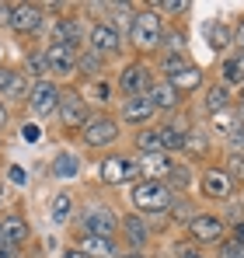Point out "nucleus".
Instances as JSON below:
<instances>
[{
    "label": "nucleus",
    "instance_id": "7c9ffc66",
    "mask_svg": "<svg viewBox=\"0 0 244 258\" xmlns=\"http://www.w3.org/2000/svg\"><path fill=\"white\" fill-rule=\"evenodd\" d=\"M77 67H81L84 74H101V56L98 52H87V56L77 59Z\"/></svg>",
    "mask_w": 244,
    "mask_h": 258
},
{
    "label": "nucleus",
    "instance_id": "2f4dec72",
    "mask_svg": "<svg viewBox=\"0 0 244 258\" xmlns=\"http://www.w3.org/2000/svg\"><path fill=\"white\" fill-rule=\"evenodd\" d=\"M213 129H216V133H230V129H234V112H227V108L216 112V115H213Z\"/></svg>",
    "mask_w": 244,
    "mask_h": 258
},
{
    "label": "nucleus",
    "instance_id": "de8ad7c7",
    "mask_svg": "<svg viewBox=\"0 0 244 258\" xmlns=\"http://www.w3.org/2000/svg\"><path fill=\"white\" fill-rule=\"evenodd\" d=\"M178 258H203V255H192V251H185V255H178Z\"/></svg>",
    "mask_w": 244,
    "mask_h": 258
},
{
    "label": "nucleus",
    "instance_id": "1a4fd4ad",
    "mask_svg": "<svg viewBox=\"0 0 244 258\" xmlns=\"http://www.w3.org/2000/svg\"><path fill=\"white\" fill-rule=\"evenodd\" d=\"M7 25H11L14 32H39L42 7H35V4H14L11 14H7Z\"/></svg>",
    "mask_w": 244,
    "mask_h": 258
},
{
    "label": "nucleus",
    "instance_id": "393cba45",
    "mask_svg": "<svg viewBox=\"0 0 244 258\" xmlns=\"http://www.w3.org/2000/svg\"><path fill=\"white\" fill-rule=\"evenodd\" d=\"M70 206H74V199H70L67 192H59V196L52 199V220H56V223H67V216H70Z\"/></svg>",
    "mask_w": 244,
    "mask_h": 258
},
{
    "label": "nucleus",
    "instance_id": "6ab92c4d",
    "mask_svg": "<svg viewBox=\"0 0 244 258\" xmlns=\"http://www.w3.org/2000/svg\"><path fill=\"white\" fill-rule=\"evenodd\" d=\"M147 98H150V105H154V108H174V105H178V91L167 84V81H157V84H150Z\"/></svg>",
    "mask_w": 244,
    "mask_h": 258
},
{
    "label": "nucleus",
    "instance_id": "49530a36",
    "mask_svg": "<svg viewBox=\"0 0 244 258\" xmlns=\"http://www.w3.org/2000/svg\"><path fill=\"white\" fill-rule=\"evenodd\" d=\"M4 199H7V192H4V185H0V206H4Z\"/></svg>",
    "mask_w": 244,
    "mask_h": 258
},
{
    "label": "nucleus",
    "instance_id": "9d476101",
    "mask_svg": "<svg viewBox=\"0 0 244 258\" xmlns=\"http://www.w3.org/2000/svg\"><path fill=\"white\" fill-rule=\"evenodd\" d=\"M87 42H91V52H98V56H112V52H119V49H122V35L112 28V25H94Z\"/></svg>",
    "mask_w": 244,
    "mask_h": 258
},
{
    "label": "nucleus",
    "instance_id": "e433bc0d",
    "mask_svg": "<svg viewBox=\"0 0 244 258\" xmlns=\"http://www.w3.org/2000/svg\"><path fill=\"white\" fill-rule=\"evenodd\" d=\"M157 11H185V4H181V0H167V4H161Z\"/></svg>",
    "mask_w": 244,
    "mask_h": 258
},
{
    "label": "nucleus",
    "instance_id": "bb28decb",
    "mask_svg": "<svg viewBox=\"0 0 244 258\" xmlns=\"http://www.w3.org/2000/svg\"><path fill=\"white\" fill-rule=\"evenodd\" d=\"M77 168H81V164H77L74 154H59V157H56V174H59V178H74Z\"/></svg>",
    "mask_w": 244,
    "mask_h": 258
},
{
    "label": "nucleus",
    "instance_id": "412c9836",
    "mask_svg": "<svg viewBox=\"0 0 244 258\" xmlns=\"http://www.w3.org/2000/svg\"><path fill=\"white\" fill-rule=\"evenodd\" d=\"M122 230H126V237H129V244H133V248L147 244V237H150V230H147V223H143L140 216H126Z\"/></svg>",
    "mask_w": 244,
    "mask_h": 258
},
{
    "label": "nucleus",
    "instance_id": "9b49d317",
    "mask_svg": "<svg viewBox=\"0 0 244 258\" xmlns=\"http://www.w3.org/2000/svg\"><path fill=\"white\" fill-rule=\"evenodd\" d=\"M59 119L63 126H84L87 122V105L77 94H59Z\"/></svg>",
    "mask_w": 244,
    "mask_h": 258
},
{
    "label": "nucleus",
    "instance_id": "72a5a7b5",
    "mask_svg": "<svg viewBox=\"0 0 244 258\" xmlns=\"http://www.w3.org/2000/svg\"><path fill=\"white\" fill-rule=\"evenodd\" d=\"M42 70H45V56H42V52H32V56H28V74L39 77Z\"/></svg>",
    "mask_w": 244,
    "mask_h": 258
},
{
    "label": "nucleus",
    "instance_id": "473e14b6",
    "mask_svg": "<svg viewBox=\"0 0 244 258\" xmlns=\"http://www.w3.org/2000/svg\"><path fill=\"white\" fill-rule=\"evenodd\" d=\"M220 258H244V248L237 241H220Z\"/></svg>",
    "mask_w": 244,
    "mask_h": 258
},
{
    "label": "nucleus",
    "instance_id": "423d86ee",
    "mask_svg": "<svg viewBox=\"0 0 244 258\" xmlns=\"http://www.w3.org/2000/svg\"><path fill=\"white\" fill-rule=\"evenodd\" d=\"M42 56H45V70H52L56 77H70V74L77 70V52L67 49V45L49 42L45 49H42Z\"/></svg>",
    "mask_w": 244,
    "mask_h": 258
},
{
    "label": "nucleus",
    "instance_id": "f8f14e48",
    "mask_svg": "<svg viewBox=\"0 0 244 258\" xmlns=\"http://www.w3.org/2000/svg\"><path fill=\"white\" fill-rule=\"evenodd\" d=\"M203 192L209 199H227L230 192H234V181H230V174L220 171V168H209L203 174Z\"/></svg>",
    "mask_w": 244,
    "mask_h": 258
},
{
    "label": "nucleus",
    "instance_id": "4c0bfd02",
    "mask_svg": "<svg viewBox=\"0 0 244 258\" xmlns=\"http://www.w3.org/2000/svg\"><path fill=\"white\" fill-rule=\"evenodd\" d=\"M11 181H14V185H25V171H21V168H11Z\"/></svg>",
    "mask_w": 244,
    "mask_h": 258
},
{
    "label": "nucleus",
    "instance_id": "37998d69",
    "mask_svg": "<svg viewBox=\"0 0 244 258\" xmlns=\"http://www.w3.org/2000/svg\"><path fill=\"white\" fill-rule=\"evenodd\" d=\"M7 122V108H4V101H0V126Z\"/></svg>",
    "mask_w": 244,
    "mask_h": 258
},
{
    "label": "nucleus",
    "instance_id": "a878e982",
    "mask_svg": "<svg viewBox=\"0 0 244 258\" xmlns=\"http://www.w3.org/2000/svg\"><path fill=\"white\" fill-rule=\"evenodd\" d=\"M136 143H140V150H143V154H164V150H161V136H157V129H147V133H140V140H136Z\"/></svg>",
    "mask_w": 244,
    "mask_h": 258
},
{
    "label": "nucleus",
    "instance_id": "c85d7f7f",
    "mask_svg": "<svg viewBox=\"0 0 244 258\" xmlns=\"http://www.w3.org/2000/svg\"><path fill=\"white\" fill-rule=\"evenodd\" d=\"M206 108H209L213 115H216V112H223V108H227V91H223V87H213V91H209V98H206Z\"/></svg>",
    "mask_w": 244,
    "mask_h": 258
},
{
    "label": "nucleus",
    "instance_id": "b1692460",
    "mask_svg": "<svg viewBox=\"0 0 244 258\" xmlns=\"http://www.w3.org/2000/svg\"><path fill=\"white\" fill-rule=\"evenodd\" d=\"M28 91H32L28 77L14 70V77H11V84H7V91H4V98H28Z\"/></svg>",
    "mask_w": 244,
    "mask_h": 258
},
{
    "label": "nucleus",
    "instance_id": "7ed1b4c3",
    "mask_svg": "<svg viewBox=\"0 0 244 258\" xmlns=\"http://www.w3.org/2000/svg\"><path fill=\"white\" fill-rule=\"evenodd\" d=\"M133 203H136V210L161 213V210H167V203H171V192L164 188L161 181H140L133 188Z\"/></svg>",
    "mask_w": 244,
    "mask_h": 258
},
{
    "label": "nucleus",
    "instance_id": "f704fd0d",
    "mask_svg": "<svg viewBox=\"0 0 244 258\" xmlns=\"http://www.w3.org/2000/svg\"><path fill=\"white\" fill-rule=\"evenodd\" d=\"M167 178H171V185H178V188H181V185H189V171H181V168H171Z\"/></svg>",
    "mask_w": 244,
    "mask_h": 258
},
{
    "label": "nucleus",
    "instance_id": "c756f323",
    "mask_svg": "<svg viewBox=\"0 0 244 258\" xmlns=\"http://www.w3.org/2000/svg\"><path fill=\"white\" fill-rule=\"evenodd\" d=\"M185 154H206V136L203 133H185Z\"/></svg>",
    "mask_w": 244,
    "mask_h": 258
},
{
    "label": "nucleus",
    "instance_id": "f257e3e1",
    "mask_svg": "<svg viewBox=\"0 0 244 258\" xmlns=\"http://www.w3.org/2000/svg\"><path fill=\"white\" fill-rule=\"evenodd\" d=\"M98 178H101L105 185H122V181H129V178H140V161H129V157H122V154H112V157L101 161Z\"/></svg>",
    "mask_w": 244,
    "mask_h": 258
},
{
    "label": "nucleus",
    "instance_id": "f3484780",
    "mask_svg": "<svg viewBox=\"0 0 244 258\" xmlns=\"http://www.w3.org/2000/svg\"><path fill=\"white\" fill-rule=\"evenodd\" d=\"M52 42H56V45H67V49H74V52H77V45H81V25H77L74 18H63V21L56 25V32H52Z\"/></svg>",
    "mask_w": 244,
    "mask_h": 258
},
{
    "label": "nucleus",
    "instance_id": "c9c22d12",
    "mask_svg": "<svg viewBox=\"0 0 244 258\" xmlns=\"http://www.w3.org/2000/svg\"><path fill=\"white\" fill-rule=\"evenodd\" d=\"M11 77H14V70H4V67H0V94L7 91V84H11Z\"/></svg>",
    "mask_w": 244,
    "mask_h": 258
},
{
    "label": "nucleus",
    "instance_id": "a211bd4d",
    "mask_svg": "<svg viewBox=\"0 0 244 258\" xmlns=\"http://www.w3.org/2000/svg\"><path fill=\"white\" fill-rule=\"evenodd\" d=\"M81 251L87 258H112V255H115V244H112V237L87 234V237H81Z\"/></svg>",
    "mask_w": 244,
    "mask_h": 258
},
{
    "label": "nucleus",
    "instance_id": "58836bf2",
    "mask_svg": "<svg viewBox=\"0 0 244 258\" xmlns=\"http://www.w3.org/2000/svg\"><path fill=\"white\" fill-rule=\"evenodd\" d=\"M63 258H87V255H84L81 248H67V251H63Z\"/></svg>",
    "mask_w": 244,
    "mask_h": 258
},
{
    "label": "nucleus",
    "instance_id": "dca6fc26",
    "mask_svg": "<svg viewBox=\"0 0 244 258\" xmlns=\"http://www.w3.org/2000/svg\"><path fill=\"white\" fill-rule=\"evenodd\" d=\"M171 171V161H167V154H143V161H140V174H143V181H157V178H167Z\"/></svg>",
    "mask_w": 244,
    "mask_h": 258
},
{
    "label": "nucleus",
    "instance_id": "6e6552de",
    "mask_svg": "<svg viewBox=\"0 0 244 258\" xmlns=\"http://www.w3.org/2000/svg\"><path fill=\"white\" fill-rule=\"evenodd\" d=\"M154 84V77H150V70L143 67V63H133V67H126L119 77V87L126 91V98H136V94H147Z\"/></svg>",
    "mask_w": 244,
    "mask_h": 258
},
{
    "label": "nucleus",
    "instance_id": "09e8293b",
    "mask_svg": "<svg viewBox=\"0 0 244 258\" xmlns=\"http://www.w3.org/2000/svg\"><path fill=\"white\" fill-rule=\"evenodd\" d=\"M241 98H244V91H241Z\"/></svg>",
    "mask_w": 244,
    "mask_h": 258
},
{
    "label": "nucleus",
    "instance_id": "a19ab883",
    "mask_svg": "<svg viewBox=\"0 0 244 258\" xmlns=\"http://www.w3.org/2000/svg\"><path fill=\"white\" fill-rule=\"evenodd\" d=\"M234 241H237V244L244 248V227H241V223H237V230H234Z\"/></svg>",
    "mask_w": 244,
    "mask_h": 258
},
{
    "label": "nucleus",
    "instance_id": "4be33fe9",
    "mask_svg": "<svg viewBox=\"0 0 244 258\" xmlns=\"http://www.w3.org/2000/svg\"><path fill=\"white\" fill-rule=\"evenodd\" d=\"M206 42H209V49H227L230 45V28L227 25H220V21H209L206 25Z\"/></svg>",
    "mask_w": 244,
    "mask_h": 258
},
{
    "label": "nucleus",
    "instance_id": "a18cd8bd",
    "mask_svg": "<svg viewBox=\"0 0 244 258\" xmlns=\"http://www.w3.org/2000/svg\"><path fill=\"white\" fill-rule=\"evenodd\" d=\"M122 258H143V255L140 251H129V255H122Z\"/></svg>",
    "mask_w": 244,
    "mask_h": 258
},
{
    "label": "nucleus",
    "instance_id": "2eb2a0df",
    "mask_svg": "<svg viewBox=\"0 0 244 258\" xmlns=\"http://www.w3.org/2000/svg\"><path fill=\"white\" fill-rule=\"evenodd\" d=\"M84 227H87V234H98V237H112L119 223H115V216H112L108 210H105V206H101V210H91V213L84 216Z\"/></svg>",
    "mask_w": 244,
    "mask_h": 258
},
{
    "label": "nucleus",
    "instance_id": "cd10ccee",
    "mask_svg": "<svg viewBox=\"0 0 244 258\" xmlns=\"http://www.w3.org/2000/svg\"><path fill=\"white\" fill-rule=\"evenodd\" d=\"M223 77H227V81H241L244 77V56H230V59L223 63Z\"/></svg>",
    "mask_w": 244,
    "mask_h": 258
},
{
    "label": "nucleus",
    "instance_id": "4468645a",
    "mask_svg": "<svg viewBox=\"0 0 244 258\" xmlns=\"http://www.w3.org/2000/svg\"><path fill=\"white\" fill-rule=\"evenodd\" d=\"M0 241H4L7 248H21V244L28 241V223H25L21 216H7V220L0 223Z\"/></svg>",
    "mask_w": 244,
    "mask_h": 258
},
{
    "label": "nucleus",
    "instance_id": "f03ea898",
    "mask_svg": "<svg viewBox=\"0 0 244 258\" xmlns=\"http://www.w3.org/2000/svg\"><path fill=\"white\" fill-rule=\"evenodd\" d=\"M129 32H133V45H140V49H154V45L161 42V14H157V11H143V14H136Z\"/></svg>",
    "mask_w": 244,
    "mask_h": 258
},
{
    "label": "nucleus",
    "instance_id": "79ce46f5",
    "mask_svg": "<svg viewBox=\"0 0 244 258\" xmlns=\"http://www.w3.org/2000/svg\"><path fill=\"white\" fill-rule=\"evenodd\" d=\"M234 39H237V45H241V52H244V21H241V28H237V35H234Z\"/></svg>",
    "mask_w": 244,
    "mask_h": 258
},
{
    "label": "nucleus",
    "instance_id": "c03bdc74",
    "mask_svg": "<svg viewBox=\"0 0 244 258\" xmlns=\"http://www.w3.org/2000/svg\"><path fill=\"white\" fill-rule=\"evenodd\" d=\"M237 122L244 126V101H241V112H237Z\"/></svg>",
    "mask_w": 244,
    "mask_h": 258
},
{
    "label": "nucleus",
    "instance_id": "ea45409f",
    "mask_svg": "<svg viewBox=\"0 0 244 258\" xmlns=\"http://www.w3.org/2000/svg\"><path fill=\"white\" fill-rule=\"evenodd\" d=\"M0 258H14V248H7L4 241H0Z\"/></svg>",
    "mask_w": 244,
    "mask_h": 258
},
{
    "label": "nucleus",
    "instance_id": "5701e85b",
    "mask_svg": "<svg viewBox=\"0 0 244 258\" xmlns=\"http://www.w3.org/2000/svg\"><path fill=\"white\" fill-rule=\"evenodd\" d=\"M157 136H161V150H181L185 147V129H178V126L157 129Z\"/></svg>",
    "mask_w": 244,
    "mask_h": 258
},
{
    "label": "nucleus",
    "instance_id": "20e7f679",
    "mask_svg": "<svg viewBox=\"0 0 244 258\" xmlns=\"http://www.w3.org/2000/svg\"><path fill=\"white\" fill-rule=\"evenodd\" d=\"M28 105L35 108V115H52L56 108H59V87L52 84V81H35L32 91H28Z\"/></svg>",
    "mask_w": 244,
    "mask_h": 258
},
{
    "label": "nucleus",
    "instance_id": "0eeeda50",
    "mask_svg": "<svg viewBox=\"0 0 244 258\" xmlns=\"http://www.w3.org/2000/svg\"><path fill=\"white\" fill-rule=\"evenodd\" d=\"M189 234H192L199 244H220V241H223V223H220V216H213V213L192 216Z\"/></svg>",
    "mask_w": 244,
    "mask_h": 258
},
{
    "label": "nucleus",
    "instance_id": "ddd939ff",
    "mask_svg": "<svg viewBox=\"0 0 244 258\" xmlns=\"http://www.w3.org/2000/svg\"><path fill=\"white\" fill-rule=\"evenodd\" d=\"M154 105H150V98L147 94H136V98H126V105H122V119L133 126V122H147V119H154Z\"/></svg>",
    "mask_w": 244,
    "mask_h": 258
},
{
    "label": "nucleus",
    "instance_id": "aec40b11",
    "mask_svg": "<svg viewBox=\"0 0 244 258\" xmlns=\"http://www.w3.org/2000/svg\"><path fill=\"white\" fill-rule=\"evenodd\" d=\"M167 84L174 87V91H196V87L203 84V74L196 70V67H181V70H174L171 74V81Z\"/></svg>",
    "mask_w": 244,
    "mask_h": 258
},
{
    "label": "nucleus",
    "instance_id": "39448f33",
    "mask_svg": "<svg viewBox=\"0 0 244 258\" xmlns=\"http://www.w3.org/2000/svg\"><path fill=\"white\" fill-rule=\"evenodd\" d=\"M115 140H119L115 119L98 115V119H87V122H84V143H87V147H108V143H115Z\"/></svg>",
    "mask_w": 244,
    "mask_h": 258
}]
</instances>
